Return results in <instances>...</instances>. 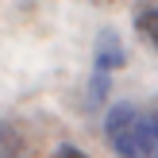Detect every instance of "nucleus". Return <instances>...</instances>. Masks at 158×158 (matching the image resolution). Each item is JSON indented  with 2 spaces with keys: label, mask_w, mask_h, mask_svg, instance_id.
<instances>
[{
  "label": "nucleus",
  "mask_w": 158,
  "mask_h": 158,
  "mask_svg": "<svg viewBox=\"0 0 158 158\" xmlns=\"http://www.w3.org/2000/svg\"><path fill=\"white\" fill-rule=\"evenodd\" d=\"M147 123L151 112L135 104H112L104 116V139L120 158H147Z\"/></svg>",
  "instance_id": "f257e3e1"
},
{
  "label": "nucleus",
  "mask_w": 158,
  "mask_h": 158,
  "mask_svg": "<svg viewBox=\"0 0 158 158\" xmlns=\"http://www.w3.org/2000/svg\"><path fill=\"white\" fill-rule=\"evenodd\" d=\"M23 151H27V143H23L19 127L0 120V158H23Z\"/></svg>",
  "instance_id": "7ed1b4c3"
},
{
  "label": "nucleus",
  "mask_w": 158,
  "mask_h": 158,
  "mask_svg": "<svg viewBox=\"0 0 158 158\" xmlns=\"http://www.w3.org/2000/svg\"><path fill=\"white\" fill-rule=\"evenodd\" d=\"M123 62H127V50H123L120 35L116 31H100L97 35V50H93V73H112V69H120Z\"/></svg>",
  "instance_id": "f03ea898"
},
{
  "label": "nucleus",
  "mask_w": 158,
  "mask_h": 158,
  "mask_svg": "<svg viewBox=\"0 0 158 158\" xmlns=\"http://www.w3.org/2000/svg\"><path fill=\"white\" fill-rule=\"evenodd\" d=\"M147 158H158V112H151L147 123Z\"/></svg>",
  "instance_id": "39448f33"
},
{
  "label": "nucleus",
  "mask_w": 158,
  "mask_h": 158,
  "mask_svg": "<svg viewBox=\"0 0 158 158\" xmlns=\"http://www.w3.org/2000/svg\"><path fill=\"white\" fill-rule=\"evenodd\" d=\"M54 158H89V154H85V151H77V147H58V154H54Z\"/></svg>",
  "instance_id": "423d86ee"
},
{
  "label": "nucleus",
  "mask_w": 158,
  "mask_h": 158,
  "mask_svg": "<svg viewBox=\"0 0 158 158\" xmlns=\"http://www.w3.org/2000/svg\"><path fill=\"white\" fill-rule=\"evenodd\" d=\"M135 27H139V35L158 50V8H143V12L135 15Z\"/></svg>",
  "instance_id": "20e7f679"
}]
</instances>
